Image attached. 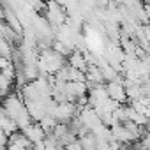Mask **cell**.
I'll return each mask as SVG.
<instances>
[{
	"instance_id": "1",
	"label": "cell",
	"mask_w": 150,
	"mask_h": 150,
	"mask_svg": "<svg viewBox=\"0 0 150 150\" xmlns=\"http://www.w3.org/2000/svg\"><path fill=\"white\" fill-rule=\"evenodd\" d=\"M21 132H23V134H25V136L30 139V143H32V145L44 141V139H46V136H48V134H46V131L41 127V124H39V122H35V124H30V125H28L27 129H23Z\"/></svg>"
}]
</instances>
